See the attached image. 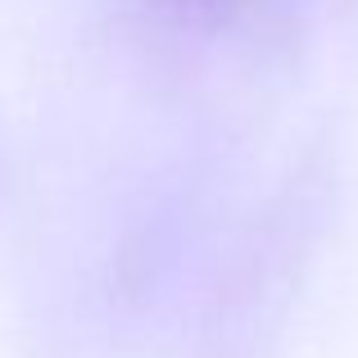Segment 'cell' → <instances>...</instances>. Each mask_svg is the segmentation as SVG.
<instances>
[{
  "label": "cell",
  "instance_id": "6da1fadb",
  "mask_svg": "<svg viewBox=\"0 0 358 358\" xmlns=\"http://www.w3.org/2000/svg\"><path fill=\"white\" fill-rule=\"evenodd\" d=\"M136 14L145 18L155 32L168 36H209L227 27L245 9V0H131Z\"/></svg>",
  "mask_w": 358,
  "mask_h": 358
}]
</instances>
